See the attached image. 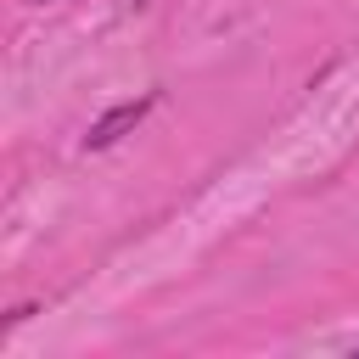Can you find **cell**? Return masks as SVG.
<instances>
[{
	"label": "cell",
	"mask_w": 359,
	"mask_h": 359,
	"mask_svg": "<svg viewBox=\"0 0 359 359\" xmlns=\"http://www.w3.org/2000/svg\"><path fill=\"white\" fill-rule=\"evenodd\" d=\"M39 6H45V0H39Z\"/></svg>",
	"instance_id": "cell-2"
},
{
	"label": "cell",
	"mask_w": 359,
	"mask_h": 359,
	"mask_svg": "<svg viewBox=\"0 0 359 359\" xmlns=\"http://www.w3.org/2000/svg\"><path fill=\"white\" fill-rule=\"evenodd\" d=\"M151 107H157V95H135V101H118L112 112H101V118L84 129V151H107V146H118V140H123V135H129V129H135V123H140Z\"/></svg>",
	"instance_id": "cell-1"
}]
</instances>
